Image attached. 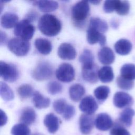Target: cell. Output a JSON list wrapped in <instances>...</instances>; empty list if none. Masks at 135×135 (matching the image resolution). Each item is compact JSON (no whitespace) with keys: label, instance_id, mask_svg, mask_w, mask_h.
<instances>
[{"label":"cell","instance_id":"60d3db41","mask_svg":"<svg viewBox=\"0 0 135 135\" xmlns=\"http://www.w3.org/2000/svg\"><path fill=\"white\" fill-rule=\"evenodd\" d=\"M1 112V126L2 127L3 126L5 125L7 120V117L6 113L2 110H0Z\"/></svg>","mask_w":135,"mask_h":135},{"label":"cell","instance_id":"6da1fadb","mask_svg":"<svg viewBox=\"0 0 135 135\" xmlns=\"http://www.w3.org/2000/svg\"><path fill=\"white\" fill-rule=\"evenodd\" d=\"M38 28L43 34L47 36H54L60 32L62 25L55 16L46 14L39 19Z\"/></svg>","mask_w":135,"mask_h":135},{"label":"cell","instance_id":"ba28073f","mask_svg":"<svg viewBox=\"0 0 135 135\" xmlns=\"http://www.w3.org/2000/svg\"><path fill=\"white\" fill-rule=\"evenodd\" d=\"M79 107L84 114L92 115L97 110L98 105L92 95H88L81 100Z\"/></svg>","mask_w":135,"mask_h":135},{"label":"cell","instance_id":"d4e9b609","mask_svg":"<svg viewBox=\"0 0 135 135\" xmlns=\"http://www.w3.org/2000/svg\"><path fill=\"white\" fill-rule=\"evenodd\" d=\"M98 78L103 83H109L114 79L112 68L110 66H104L98 71Z\"/></svg>","mask_w":135,"mask_h":135},{"label":"cell","instance_id":"f35d334b","mask_svg":"<svg viewBox=\"0 0 135 135\" xmlns=\"http://www.w3.org/2000/svg\"><path fill=\"white\" fill-rule=\"evenodd\" d=\"M75 113V110L74 107L72 105L68 104L63 114H62V116L65 120H69L73 118Z\"/></svg>","mask_w":135,"mask_h":135},{"label":"cell","instance_id":"e0dca14e","mask_svg":"<svg viewBox=\"0 0 135 135\" xmlns=\"http://www.w3.org/2000/svg\"><path fill=\"white\" fill-rule=\"evenodd\" d=\"M117 53L121 55H126L130 53L132 48V44L127 39H120L116 42L114 46Z\"/></svg>","mask_w":135,"mask_h":135},{"label":"cell","instance_id":"f546056e","mask_svg":"<svg viewBox=\"0 0 135 135\" xmlns=\"http://www.w3.org/2000/svg\"><path fill=\"white\" fill-rule=\"evenodd\" d=\"M79 61L82 66H86L94 63V56L92 52L88 49H85L79 56Z\"/></svg>","mask_w":135,"mask_h":135},{"label":"cell","instance_id":"ab89813d","mask_svg":"<svg viewBox=\"0 0 135 135\" xmlns=\"http://www.w3.org/2000/svg\"><path fill=\"white\" fill-rule=\"evenodd\" d=\"M37 16V14L36 12L32 11L27 14V17L25 19L27 20V21H28L30 22H32L34 20H35Z\"/></svg>","mask_w":135,"mask_h":135},{"label":"cell","instance_id":"9a60e30c","mask_svg":"<svg viewBox=\"0 0 135 135\" xmlns=\"http://www.w3.org/2000/svg\"><path fill=\"white\" fill-rule=\"evenodd\" d=\"M98 58L102 64L109 65L114 61L115 55L113 51L110 47L104 46L98 52Z\"/></svg>","mask_w":135,"mask_h":135},{"label":"cell","instance_id":"8992f818","mask_svg":"<svg viewBox=\"0 0 135 135\" xmlns=\"http://www.w3.org/2000/svg\"><path fill=\"white\" fill-rule=\"evenodd\" d=\"M56 78L60 81L68 83L72 81L75 77L73 67L70 64L63 63L60 64L55 71Z\"/></svg>","mask_w":135,"mask_h":135},{"label":"cell","instance_id":"f1b7e54d","mask_svg":"<svg viewBox=\"0 0 135 135\" xmlns=\"http://www.w3.org/2000/svg\"><path fill=\"white\" fill-rule=\"evenodd\" d=\"M0 94L1 98L6 101L12 100L14 98L13 92L11 88L2 81L0 82Z\"/></svg>","mask_w":135,"mask_h":135},{"label":"cell","instance_id":"8d00e7d4","mask_svg":"<svg viewBox=\"0 0 135 135\" xmlns=\"http://www.w3.org/2000/svg\"><path fill=\"white\" fill-rule=\"evenodd\" d=\"M119 0H108L104 2L103 9L104 12L107 13H112L115 11Z\"/></svg>","mask_w":135,"mask_h":135},{"label":"cell","instance_id":"4316f807","mask_svg":"<svg viewBox=\"0 0 135 135\" xmlns=\"http://www.w3.org/2000/svg\"><path fill=\"white\" fill-rule=\"evenodd\" d=\"M120 73L123 78L133 81L135 79V65L131 63L124 64L120 69Z\"/></svg>","mask_w":135,"mask_h":135},{"label":"cell","instance_id":"7402d4cb","mask_svg":"<svg viewBox=\"0 0 135 135\" xmlns=\"http://www.w3.org/2000/svg\"><path fill=\"white\" fill-rule=\"evenodd\" d=\"M32 100L35 107L39 109L46 108L50 104V99L44 97L37 91L33 93Z\"/></svg>","mask_w":135,"mask_h":135},{"label":"cell","instance_id":"9c48e42d","mask_svg":"<svg viewBox=\"0 0 135 135\" xmlns=\"http://www.w3.org/2000/svg\"><path fill=\"white\" fill-rule=\"evenodd\" d=\"M98 70L97 66L94 64L89 65L82 66V76L86 82L93 84L98 81Z\"/></svg>","mask_w":135,"mask_h":135},{"label":"cell","instance_id":"7a4b0ae2","mask_svg":"<svg viewBox=\"0 0 135 135\" xmlns=\"http://www.w3.org/2000/svg\"><path fill=\"white\" fill-rule=\"evenodd\" d=\"M34 32V26L26 19L18 22L14 30V34L15 36L26 41L33 37Z\"/></svg>","mask_w":135,"mask_h":135},{"label":"cell","instance_id":"8fae6325","mask_svg":"<svg viewBox=\"0 0 135 135\" xmlns=\"http://www.w3.org/2000/svg\"><path fill=\"white\" fill-rule=\"evenodd\" d=\"M97 129L100 131H107L113 125L111 117L106 113H100L97 115L94 120Z\"/></svg>","mask_w":135,"mask_h":135},{"label":"cell","instance_id":"ac0fdd59","mask_svg":"<svg viewBox=\"0 0 135 135\" xmlns=\"http://www.w3.org/2000/svg\"><path fill=\"white\" fill-rule=\"evenodd\" d=\"M18 16L13 13L6 12L1 18V26L5 28H11L15 27L18 23Z\"/></svg>","mask_w":135,"mask_h":135},{"label":"cell","instance_id":"30bf717a","mask_svg":"<svg viewBox=\"0 0 135 135\" xmlns=\"http://www.w3.org/2000/svg\"><path fill=\"white\" fill-rule=\"evenodd\" d=\"M113 101L115 107L121 109L131 106L133 103V99L128 93L119 91L114 94Z\"/></svg>","mask_w":135,"mask_h":135},{"label":"cell","instance_id":"3957f363","mask_svg":"<svg viewBox=\"0 0 135 135\" xmlns=\"http://www.w3.org/2000/svg\"><path fill=\"white\" fill-rule=\"evenodd\" d=\"M7 46L11 52L18 56L26 55L30 49V44L28 41L19 37L11 39L7 43Z\"/></svg>","mask_w":135,"mask_h":135},{"label":"cell","instance_id":"1f68e13d","mask_svg":"<svg viewBox=\"0 0 135 135\" xmlns=\"http://www.w3.org/2000/svg\"><path fill=\"white\" fill-rule=\"evenodd\" d=\"M17 93L19 97L23 99H27L33 94V88L31 85L23 84L20 86L17 89Z\"/></svg>","mask_w":135,"mask_h":135},{"label":"cell","instance_id":"603a6c76","mask_svg":"<svg viewBox=\"0 0 135 135\" xmlns=\"http://www.w3.org/2000/svg\"><path fill=\"white\" fill-rule=\"evenodd\" d=\"M39 9L44 13H49L56 10L59 6V4L56 1H38L34 2Z\"/></svg>","mask_w":135,"mask_h":135},{"label":"cell","instance_id":"d590c367","mask_svg":"<svg viewBox=\"0 0 135 135\" xmlns=\"http://www.w3.org/2000/svg\"><path fill=\"white\" fill-rule=\"evenodd\" d=\"M62 89V85L55 81L49 82L47 85V91L51 95H55L61 93Z\"/></svg>","mask_w":135,"mask_h":135},{"label":"cell","instance_id":"7c38bea8","mask_svg":"<svg viewBox=\"0 0 135 135\" xmlns=\"http://www.w3.org/2000/svg\"><path fill=\"white\" fill-rule=\"evenodd\" d=\"M57 55L62 60H73L76 56V52L71 44L63 43L58 47Z\"/></svg>","mask_w":135,"mask_h":135},{"label":"cell","instance_id":"4dcf8cb0","mask_svg":"<svg viewBox=\"0 0 135 135\" xmlns=\"http://www.w3.org/2000/svg\"><path fill=\"white\" fill-rule=\"evenodd\" d=\"M30 133L31 130L28 127L22 123L14 125L11 129L12 135H30Z\"/></svg>","mask_w":135,"mask_h":135},{"label":"cell","instance_id":"5bb4252c","mask_svg":"<svg viewBox=\"0 0 135 135\" xmlns=\"http://www.w3.org/2000/svg\"><path fill=\"white\" fill-rule=\"evenodd\" d=\"M94 118L92 115L82 114L79 118V127L81 133L83 134H89L94 126Z\"/></svg>","mask_w":135,"mask_h":135},{"label":"cell","instance_id":"d6986e66","mask_svg":"<svg viewBox=\"0 0 135 135\" xmlns=\"http://www.w3.org/2000/svg\"><path fill=\"white\" fill-rule=\"evenodd\" d=\"M36 117L35 111L31 108L26 107L21 112L20 121L22 123L30 125L34 122Z\"/></svg>","mask_w":135,"mask_h":135},{"label":"cell","instance_id":"ffe728a7","mask_svg":"<svg viewBox=\"0 0 135 135\" xmlns=\"http://www.w3.org/2000/svg\"><path fill=\"white\" fill-rule=\"evenodd\" d=\"M36 50L42 54L47 55L52 51L51 42L47 39L44 38H37L34 42Z\"/></svg>","mask_w":135,"mask_h":135},{"label":"cell","instance_id":"b9f144b4","mask_svg":"<svg viewBox=\"0 0 135 135\" xmlns=\"http://www.w3.org/2000/svg\"><path fill=\"white\" fill-rule=\"evenodd\" d=\"M7 35L2 31H1L0 32V44L1 45H3L5 44V43L7 41Z\"/></svg>","mask_w":135,"mask_h":135},{"label":"cell","instance_id":"d6a6232c","mask_svg":"<svg viewBox=\"0 0 135 135\" xmlns=\"http://www.w3.org/2000/svg\"><path fill=\"white\" fill-rule=\"evenodd\" d=\"M116 82L118 86L122 90H130L132 89L134 86V82L132 80L126 79L121 75L117 77Z\"/></svg>","mask_w":135,"mask_h":135},{"label":"cell","instance_id":"7bdbcfd3","mask_svg":"<svg viewBox=\"0 0 135 135\" xmlns=\"http://www.w3.org/2000/svg\"><path fill=\"white\" fill-rule=\"evenodd\" d=\"M89 2L91 3V4H93V5H98L100 3L101 1H90Z\"/></svg>","mask_w":135,"mask_h":135},{"label":"cell","instance_id":"484cf974","mask_svg":"<svg viewBox=\"0 0 135 135\" xmlns=\"http://www.w3.org/2000/svg\"><path fill=\"white\" fill-rule=\"evenodd\" d=\"M89 27L97 30L102 34L107 32L108 29L107 23L104 20L98 17L92 18L90 20Z\"/></svg>","mask_w":135,"mask_h":135},{"label":"cell","instance_id":"52a82bcc","mask_svg":"<svg viewBox=\"0 0 135 135\" xmlns=\"http://www.w3.org/2000/svg\"><path fill=\"white\" fill-rule=\"evenodd\" d=\"M0 75L4 81L13 82L17 79L18 72L14 65L1 61Z\"/></svg>","mask_w":135,"mask_h":135},{"label":"cell","instance_id":"44dd1931","mask_svg":"<svg viewBox=\"0 0 135 135\" xmlns=\"http://www.w3.org/2000/svg\"><path fill=\"white\" fill-rule=\"evenodd\" d=\"M85 92V88L79 83L72 85L69 91L70 98L74 102L79 101L84 95Z\"/></svg>","mask_w":135,"mask_h":135},{"label":"cell","instance_id":"4fadbf2b","mask_svg":"<svg viewBox=\"0 0 135 135\" xmlns=\"http://www.w3.org/2000/svg\"><path fill=\"white\" fill-rule=\"evenodd\" d=\"M86 39L90 44L92 45L99 43L101 46H104L107 41L106 37L103 34L89 26L87 30Z\"/></svg>","mask_w":135,"mask_h":135},{"label":"cell","instance_id":"e575fe53","mask_svg":"<svg viewBox=\"0 0 135 135\" xmlns=\"http://www.w3.org/2000/svg\"><path fill=\"white\" fill-rule=\"evenodd\" d=\"M68 104L64 99H59L55 100L53 103V107L55 111L60 114H63Z\"/></svg>","mask_w":135,"mask_h":135},{"label":"cell","instance_id":"836d02e7","mask_svg":"<svg viewBox=\"0 0 135 135\" xmlns=\"http://www.w3.org/2000/svg\"><path fill=\"white\" fill-rule=\"evenodd\" d=\"M130 3L127 1H119L115 12L120 15H127L130 10Z\"/></svg>","mask_w":135,"mask_h":135},{"label":"cell","instance_id":"2e32d148","mask_svg":"<svg viewBox=\"0 0 135 135\" xmlns=\"http://www.w3.org/2000/svg\"><path fill=\"white\" fill-rule=\"evenodd\" d=\"M44 124L50 133H54L59 129V120L55 114L50 113L45 115L44 119Z\"/></svg>","mask_w":135,"mask_h":135},{"label":"cell","instance_id":"83f0119b","mask_svg":"<svg viewBox=\"0 0 135 135\" xmlns=\"http://www.w3.org/2000/svg\"><path fill=\"white\" fill-rule=\"evenodd\" d=\"M110 88L108 86L101 85L97 87L94 91V94L100 103L103 102L108 97Z\"/></svg>","mask_w":135,"mask_h":135},{"label":"cell","instance_id":"5b68a950","mask_svg":"<svg viewBox=\"0 0 135 135\" xmlns=\"http://www.w3.org/2000/svg\"><path fill=\"white\" fill-rule=\"evenodd\" d=\"M89 3L88 1H81L73 6L71 9V15L75 22H81L85 20L90 11Z\"/></svg>","mask_w":135,"mask_h":135},{"label":"cell","instance_id":"cb8c5ba5","mask_svg":"<svg viewBox=\"0 0 135 135\" xmlns=\"http://www.w3.org/2000/svg\"><path fill=\"white\" fill-rule=\"evenodd\" d=\"M135 114V111L130 108L124 109L120 114L119 120L120 123L127 127H129L132 123V118Z\"/></svg>","mask_w":135,"mask_h":135},{"label":"cell","instance_id":"277c9868","mask_svg":"<svg viewBox=\"0 0 135 135\" xmlns=\"http://www.w3.org/2000/svg\"><path fill=\"white\" fill-rule=\"evenodd\" d=\"M53 74V68L46 61L40 62L32 72L34 79L38 81H43L49 79Z\"/></svg>","mask_w":135,"mask_h":135},{"label":"cell","instance_id":"74e56055","mask_svg":"<svg viewBox=\"0 0 135 135\" xmlns=\"http://www.w3.org/2000/svg\"><path fill=\"white\" fill-rule=\"evenodd\" d=\"M110 135H130V133L124 127L116 126L110 130Z\"/></svg>","mask_w":135,"mask_h":135}]
</instances>
